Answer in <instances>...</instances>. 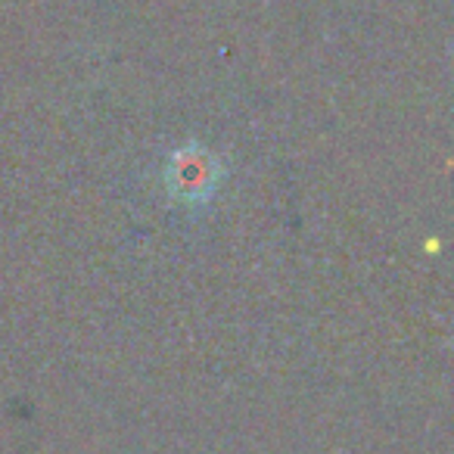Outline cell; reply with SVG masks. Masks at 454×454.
<instances>
[{
	"label": "cell",
	"instance_id": "cell-1",
	"mask_svg": "<svg viewBox=\"0 0 454 454\" xmlns=\"http://www.w3.org/2000/svg\"><path fill=\"white\" fill-rule=\"evenodd\" d=\"M221 184V162L206 146H181L165 162V187L184 208H202L215 196Z\"/></svg>",
	"mask_w": 454,
	"mask_h": 454
}]
</instances>
